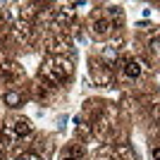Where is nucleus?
Returning <instances> with one entry per match:
<instances>
[{
    "mask_svg": "<svg viewBox=\"0 0 160 160\" xmlns=\"http://www.w3.org/2000/svg\"><path fill=\"white\" fill-rule=\"evenodd\" d=\"M122 72H124L127 79H139L141 77V62L139 60H127L124 67H122Z\"/></svg>",
    "mask_w": 160,
    "mask_h": 160,
    "instance_id": "obj_1",
    "label": "nucleus"
},
{
    "mask_svg": "<svg viewBox=\"0 0 160 160\" xmlns=\"http://www.w3.org/2000/svg\"><path fill=\"white\" fill-rule=\"evenodd\" d=\"M12 129H14V134H17V136H27V134L31 132V124H29L27 117H19V120L12 122Z\"/></svg>",
    "mask_w": 160,
    "mask_h": 160,
    "instance_id": "obj_2",
    "label": "nucleus"
},
{
    "mask_svg": "<svg viewBox=\"0 0 160 160\" xmlns=\"http://www.w3.org/2000/svg\"><path fill=\"white\" fill-rule=\"evenodd\" d=\"M2 100H5V105H10V108H19L22 96L17 93V91H7V93L2 96Z\"/></svg>",
    "mask_w": 160,
    "mask_h": 160,
    "instance_id": "obj_3",
    "label": "nucleus"
},
{
    "mask_svg": "<svg viewBox=\"0 0 160 160\" xmlns=\"http://www.w3.org/2000/svg\"><path fill=\"white\" fill-rule=\"evenodd\" d=\"M108 31H110V22H108V19L93 22V33H96V36H105Z\"/></svg>",
    "mask_w": 160,
    "mask_h": 160,
    "instance_id": "obj_4",
    "label": "nucleus"
},
{
    "mask_svg": "<svg viewBox=\"0 0 160 160\" xmlns=\"http://www.w3.org/2000/svg\"><path fill=\"white\" fill-rule=\"evenodd\" d=\"M153 160H160V146L153 148Z\"/></svg>",
    "mask_w": 160,
    "mask_h": 160,
    "instance_id": "obj_5",
    "label": "nucleus"
},
{
    "mask_svg": "<svg viewBox=\"0 0 160 160\" xmlns=\"http://www.w3.org/2000/svg\"><path fill=\"white\" fill-rule=\"evenodd\" d=\"M62 160H77V158H72V155H67V158H62Z\"/></svg>",
    "mask_w": 160,
    "mask_h": 160,
    "instance_id": "obj_6",
    "label": "nucleus"
},
{
    "mask_svg": "<svg viewBox=\"0 0 160 160\" xmlns=\"http://www.w3.org/2000/svg\"><path fill=\"white\" fill-rule=\"evenodd\" d=\"M17 160H36V158H17Z\"/></svg>",
    "mask_w": 160,
    "mask_h": 160,
    "instance_id": "obj_7",
    "label": "nucleus"
}]
</instances>
